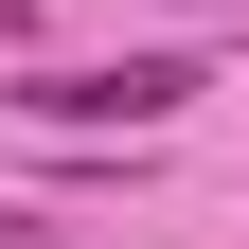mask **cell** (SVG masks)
Wrapping results in <instances>:
<instances>
[{"instance_id": "6da1fadb", "label": "cell", "mask_w": 249, "mask_h": 249, "mask_svg": "<svg viewBox=\"0 0 249 249\" xmlns=\"http://www.w3.org/2000/svg\"><path fill=\"white\" fill-rule=\"evenodd\" d=\"M36 124H178L196 107V53H107V71H18Z\"/></svg>"}, {"instance_id": "7a4b0ae2", "label": "cell", "mask_w": 249, "mask_h": 249, "mask_svg": "<svg viewBox=\"0 0 249 249\" xmlns=\"http://www.w3.org/2000/svg\"><path fill=\"white\" fill-rule=\"evenodd\" d=\"M18 18H36V0H0V36H18Z\"/></svg>"}]
</instances>
